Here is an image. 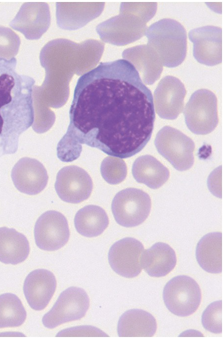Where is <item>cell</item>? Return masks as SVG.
<instances>
[{"label": "cell", "mask_w": 224, "mask_h": 339, "mask_svg": "<svg viewBox=\"0 0 224 339\" xmlns=\"http://www.w3.org/2000/svg\"><path fill=\"white\" fill-rule=\"evenodd\" d=\"M61 139L77 149L82 144L127 158L151 138L155 119L153 96L128 60L101 62L78 80Z\"/></svg>", "instance_id": "6da1fadb"}, {"label": "cell", "mask_w": 224, "mask_h": 339, "mask_svg": "<svg viewBox=\"0 0 224 339\" xmlns=\"http://www.w3.org/2000/svg\"><path fill=\"white\" fill-rule=\"evenodd\" d=\"M17 60L0 58V157L15 153L19 139L33 124L35 80L15 70Z\"/></svg>", "instance_id": "7a4b0ae2"}, {"label": "cell", "mask_w": 224, "mask_h": 339, "mask_svg": "<svg viewBox=\"0 0 224 339\" xmlns=\"http://www.w3.org/2000/svg\"><path fill=\"white\" fill-rule=\"evenodd\" d=\"M147 45L158 54L162 65L170 68L180 65L186 54V32L178 21L170 18L161 19L146 30Z\"/></svg>", "instance_id": "3957f363"}, {"label": "cell", "mask_w": 224, "mask_h": 339, "mask_svg": "<svg viewBox=\"0 0 224 339\" xmlns=\"http://www.w3.org/2000/svg\"><path fill=\"white\" fill-rule=\"evenodd\" d=\"M156 2L123 4V14L113 18L110 24L109 37L112 43L124 45L143 36L147 30L146 23L155 14Z\"/></svg>", "instance_id": "277c9868"}, {"label": "cell", "mask_w": 224, "mask_h": 339, "mask_svg": "<svg viewBox=\"0 0 224 339\" xmlns=\"http://www.w3.org/2000/svg\"><path fill=\"white\" fill-rule=\"evenodd\" d=\"M183 114L187 127L192 133H210L219 122L216 96L207 89L195 91L185 105Z\"/></svg>", "instance_id": "5b68a950"}, {"label": "cell", "mask_w": 224, "mask_h": 339, "mask_svg": "<svg viewBox=\"0 0 224 339\" xmlns=\"http://www.w3.org/2000/svg\"><path fill=\"white\" fill-rule=\"evenodd\" d=\"M163 296L168 309L180 317L192 314L198 308L201 300L199 285L193 278L185 275L171 279L164 288Z\"/></svg>", "instance_id": "8992f818"}, {"label": "cell", "mask_w": 224, "mask_h": 339, "mask_svg": "<svg viewBox=\"0 0 224 339\" xmlns=\"http://www.w3.org/2000/svg\"><path fill=\"white\" fill-rule=\"evenodd\" d=\"M154 144L158 152L177 170L185 171L192 166L194 143L180 131L164 126L157 134Z\"/></svg>", "instance_id": "52a82bcc"}, {"label": "cell", "mask_w": 224, "mask_h": 339, "mask_svg": "<svg viewBox=\"0 0 224 339\" xmlns=\"http://www.w3.org/2000/svg\"><path fill=\"white\" fill-rule=\"evenodd\" d=\"M151 208L149 195L141 190L127 188L118 192L111 204L112 212L118 224L134 227L148 217Z\"/></svg>", "instance_id": "ba28073f"}, {"label": "cell", "mask_w": 224, "mask_h": 339, "mask_svg": "<svg viewBox=\"0 0 224 339\" xmlns=\"http://www.w3.org/2000/svg\"><path fill=\"white\" fill-rule=\"evenodd\" d=\"M90 306V298L83 289L70 287L62 291L52 308L42 318L45 327L53 329L85 316Z\"/></svg>", "instance_id": "9c48e42d"}, {"label": "cell", "mask_w": 224, "mask_h": 339, "mask_svg": "<svg viewBox=\"0 0 224 339\" xmlns=\"http://www.w3.org/2000/svg\"><path fill=\"white\" fill-rule=\"evenodd\" d=\"M34 236L37 245L41 249L54 251L61 248L70 237L66 218L55 210L45 212L36 222Z\"/></svg>", "instance_id": "30bf717a"}, {"label": "cell", "mask_w": 224, "mask_h": 339, "mask_svg": "<svg viewBox=\"0 0 224 339\" xmlns=\"http://www.w3.org/2000/svg\"><path fill=\"white\" fill-rule=\"evenodd\" d=\"M54 186L61 200L68 203H78L90 197L93 183L84 169L77 166L70 165L58 171Z\"/></svg>", "instance_id": "8fae6325"}, {"label": "cell", "mask_w": 224, "mask_h": 339, "mask_svg": "<svg viewBox=\"0 0 224 339\" xmlns=\"http://www.w3.org/2000/svg\"><path fill=\"white\" fill-rule=\"evenodd\" d=\"M144 248L142 243L133 238H125L115 242L108 252V261L119 275L132 278L142 270L141 258Z\"/></svg>", "instance_id": "7c38bea8"}, {"label": "cell", "mask_w": 224, "mask_h": 339, "mask_svg": "<svg viewBox=\"0 0 224 339\" xmlns=\"http://www.w3.org/2000/svg\"><path fill=\"white\" fill-rule=\"evenodd\" d=\"M186 90L177 78L167 76L161 80L154 93L155 110L165 119H176L182 112Z\"/></svg>", "instance_id": "4fadbf2b"}, {"label": "cell", "mask_w": 224, "mask_h": 339, "mask_svg": "<svg viewBox=\"0 0 224 339\" xmlns=\"http://www.w3.org/2000/svg\"><path fill=\"white\" fill-rule=\"evenodd\" d=\"M188 37L193 43V54L199 63L214 66L222 61V29L206 26L191 30Z\"/></svg>", "instance_id": "5bb4252c"}, {"label": "cell", "mask_w": 224, "mask_h": 339, "mask_svg": "<svg viewBox=\"0 0 224 339\" xmlns=\"http://www.w3.org/2000/svg\"><path fill=\"white\" fill-rule=\"evenodd\" d=\"M49 22L47 4L27 2L21 5L9 26L22 33L26 39L35 40L46 31Z\"/></svg>", "instance_id": "9a60e30c"}, {"label": "cell", "mask_w": 224, "mask_h": 339, "mask_svg": "<svg viewBox=\"0 0 224 339\" xmlns=\"http://www.w3.org/2000/svg\"><path fill=\"white\" fill-rule=\"evenodd\" d=\"M11 178L20 192L35 195L41 192L48 182V175L44 166L38 160L23 157L19 160L11 171Z\"/></svg>", "instance_id": "2e32d148"}, {"label": "cell", "mask_w": 224, "mask_h": 339, "mask_svg": "<svg viewBox=\"0 0 224 339\" xmlns=\"http://www.w3.org/2000/svg\"><path fill=\"white\" fill-rule=\"evenodd\" d=\"M56 281L54 274L44 269L35 270L26 277L23 291L30 306L37 311L45 308L56 289Z\"/></svg>", "instance_id": "e0dca14e"}, {"label": "cell", "mask_w": 224, "mask_h": 339, "mask_svg": "<svg viewBox=\"0 0 224 339\" xmlns=\"http://www.w3.org/2000/svg\"><path fill=\"white\" fill-rule=\"evenodd\" d=\"M123 56L134 66L145 84L152 85L160 78L163 65L157 53L149 45L128 48Z\"/></svg>", "instance_id": "ac0fdd59"}, {"label": "cell", "mask_w": 224, "mask_h": 339, "mask_svg": "<svg viewBox=\"0 0 224 339\" xmlns=\"http://www.w3.org/2000/svg\"><path fill=\"white\" fill-rule=\"evenodd\" d=\"M141 263L142 268L148 275L163 277L174 269L177 263L176 254L169 244L158 242L144 250Z\"/></svg>", "instance_id": "d6986e66"}, {"label": "cell", "mask_w": 224, "mask_h": 339, "mask_svg": "<svg viewBox=\"0 0 224 339\" xmlns=\"http://www.w3.org/2000/svg\"><path fill=\"white\" fill-rule=\"evenodd\" d=\"M157 322L149 312L139 309H132L120 317L117 332L120 337H150L156 332Z\"/></svg>", "instance_id": "ffe728a7"}, {"label": "cell", "mask_w": 224, "mask_h": 339, "mask_svg": "<svg viewBox=\"0 0 224 339\" xmlns=\"http://www.w3.org/2000/svg\"><path fill=\"white\" fill-rule=\"evenodd\" d=\"M196 258L205 271L218 274L222 272V234L213 232L204 236L196 248Z\"/></svg>", "instance_id": "44dd1931"}, {"label": "cell", "mask_w": 224, "mask_h": 339, "mask_svg": "<svg viewBox=\"0 0 224 339\" xmlns=\"http://www.w3.org/2000/svg\"><path fill=\"white\" fill-rule=\"evenodd\" d=\"M132 174L136 182L152 189L161 187L170 176L168 168L150 155L141 156L136 159L133 164Z\"/></svg>", "instance_id": "7402d4cb"}, {"label": "cell", "mask_w": 224, "mask_h": 339, "mask_svg": "<svg viewBox=\"0 0 224 339\" xmlns=\"http://www.w3.org/2000/svg\"><path fill=\"white\" fill-rule=\"evenodd\" d=\"M30 252L29 242L22 234L12 228H0V261L15 265L22 262Z\"/></svg>", "instance_id": "603a6c76"}, {"label": "cell", "mask_w": 224, "mask_h": 339, "mask_svg": "<svg viewBox=\"0 0 224 339\" xmlns=\"http://www.w3.org/2000/svg\"><path fill=\"white\" fill-rule=\"evenodd\" d=\"M77 231L86 237H94L101 235L109 224L105 211L100 206L89 205L80 209L74 218Z\"/></svg>", "instance_id": "cb8c5ba5"}, {"label": "cell", "mask_w": 224, "mask_h": 339, "mask_svg": "<svg viewBox=\"0 0 224 339\" xmlns=\"http://www.w3.org/2000/svg\"><path fill=\"white\" fill-rule=\"evenodd\" d=\"M26 316V311L18 296L11 293L0 295V328L19 327Z\"/></svg>", "instance_id": "d4e9b609"}, {"label": "cell", "mask_w": 224, "mask_h": 339, "mask_svg": "<svg viewBox=\"0 0 224 339\" xmlns=\"http://www.w3.org/2000/svg\"><path fill=\"white\" fill-rule=\"evenodd\" d=\"M100 172L106 182L111 185H116L125 179L127 167L125 162L120 158L107 156L101 163Z\"/></svg>", "instance_id": "484cf974"}, {"label": "cell", "mask_w": 224, "mask_h": 339, "mask_svg": "<svg viewBox=\"0 0 224 339\" xmlns=\"http://www.w3.org/2000/svg\"><path fill=\"white\" fill-rule=\"evenodd\" d=\"M20 45L18 35L9 28L0 25V58L10 60L14 58Z\"/></svg>", "instance_id": "4316f807"}, {"label": "cell", "mask_w": 224, "mask_h": 339, "mask_svg": "<svg viewBox=\"0 0 224 339\" xmlns=\"http://www.w3.org/2000/svg\"><path fill=\"white\" fill-rule=\"evenodd\" d=\"M203 327L207 331L215 334L222 332V301H216L204 311L201 318Z\"/></svg>", "instance_id": "83f0119b"}, {"label": "cell", "mask_w": 224, "mask_h": 339, "mask_svg": "<svg viewBox=\"0 0 224 339\" xmlns=\"http://www.w3.org/2000/svg\"><path fill=\"white\" fill-rule=\"evenodd\" d=\"M104 335L106 336L105 334H104L97 328L92 326H80L71 328L62 331L57 335V336L60 337H78L79 336H87L88 337L100 336L102 337Z\"/></svg>", "instance_id": "f1b7e54d"}]
</instances>
